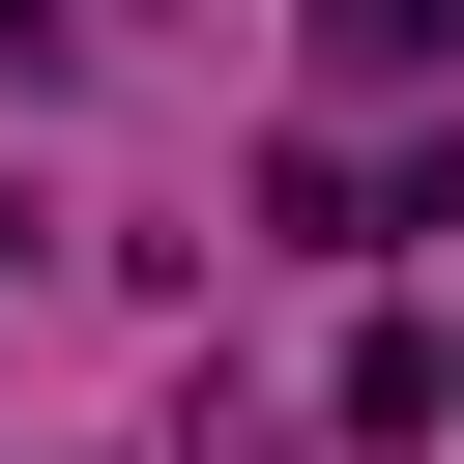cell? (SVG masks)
<instances>
[{"instance_id": "cell-1", "label": "cell", "mask_w": 464, "mask_h": 464, "mask_svg": "<svg viewBox=\"0 0 464 464\" xmlns=\"http://www.w3.org/2000/svg\"><path fill=\"white\" fill-rule=\"evenodd\" d=\"M348 435H377V464H406V435H464V348H435V319H377V348H348Z\"/></svg>"}, {"instance_id": "cell-2", "label": "cell", "mask_w": 464, "mask_h": 464, "mask_svg": "<svg viewBox=\"0 0 464 464\" xmlns=\"http://www.w3.org/2000/svg\"><path fill=\"white\" fill-rule=\"evenodd\" d=\"M319 58H464V0H319Z\"/></svg>"}, {"instance_id": "cell-3", "label": "cell", "mask_w": 464, "mask_h": 464, "mask_svg": "<svg viewBox=\"0 0 464 464\" xmlns=\"http://www.w3.org/2000/svg\"><path fill=\"white\" fill-rule=\"evenodd\" d=\"M58 29H87V0H0V87H29V58H58Z\"/></svg>"}, {"instance_id": "cell-4", "label": "cell", "mask_w": 464, "mask_h": 464, "mask_svg": "<svg viewBox=\"0 0 464 464\" xmlns=\"http://www.w3.org/2000/svg\"><path fill=\"white\" fill-rule=\"evenodd\" d=\"M0 261H29V203H0Z\"/></svg>"}]
</instances>
